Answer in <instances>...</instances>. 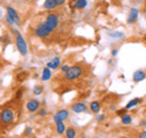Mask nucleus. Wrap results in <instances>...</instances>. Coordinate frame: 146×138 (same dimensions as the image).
Wrapping results in <instances>:
<instances>
[{
  "label": "nucleus",
  "mask_w": 146,
  "mask_h": 138,
  "mask_svg": "<svg viewBox=\"0 0 146 138\" xmlns=\"http://www.w3.org/2000/svg\"><path fill=\"white\" fill-rule=\"evenodd\" d=\"M11 32H12L13 37H15V43H16V48L18 50V53H20L22 56H27V55H28V45H27V42L23 38V36H22L20 33V31L16 29L15 27L11 28Z\"/></svg>",
  "instance_id": "obj_1"
},
{
  "label": "nucleus",
  "mask_w": 146,
  "mask_h": 138,
  "mask_svg": "<svg viewBox=\"0 0 146 138\" xmlns=\"http://www.w3.org/2000/svg\"><path fill=\"white\" fill-rule=\"evenodd\" d=\"M82 75H83V67L80 65H74V66H71L70 70L65 73V80L74 81L77 78H79Z\"/></svg>",
  "instance_id": "obj_2"
},
{
  "label": "nucleus",
  "mask_w": 146,
  "mask_h": 138,
  "mask_svg": "<svg viewBox=\"0 0 146 138\" xmlns=\"http://www.w3.org/2000/svg\"><path fill=\"white\" fill-rule=\"evenodd\" d=\"M52 33V31L49 28V27L45 25V22H40V23L35 27V29H34V34L38 37V38L40 39H45V38H48V37Z\"/></svg>",
  "instance_id": "obj_3"
},
{
  "label": "nucleus",
  "mask_w": 146,
  "mask_h": 138,
  "mask_svg": "<svg viewBox=\"0 0 146 138\" xmlns=\"http://www.w3.org/2000/svg\"><path fill=\"white\" fill-rule=\"evenodd\" d=\"M0 121L3 123H5V125H10L15 121V113H13V110L9 109V108H5L1 110V113H0Z\"/></svg>",
  "instance_id": "obj_4"
},
{
  "label": "nucleus",
  "mask_w": 146,
  "mask_h": 138,
  "mask_svg": "<svg viewBox=\"0 0 146 138\" xmlns=\"http://www.w3.org/2000/svg\"><path fill=\"white\" fill-rule=\"evenodd\" d=\"M44 22H45V25H46L49 28L54 32V29H56L58 27V23H60V17H58L57 13L51 12V13H49V15L45 17Z\"/></svg>",
  "instance_id": "obj_5"
},
{
  "label": "nucleus",
  "mask_w": 146,
  "mask_h": 138,
  "mask_svg": "<svg viewBox=\"0 0 146 138\" xmlns=\"http://www.w3.org/2000/svg\"><path fill=\"white\" fill-rule=\"evenodd\" d=\"M6 15L10 17L13 22H15V26H21L22 25L21 16L18 15L17 10H15L12 6H6Z\"/></svg>",
  "instance_id": "obj_6"
},
{
  "label": "nucleus",
  "mask_w": 146,
  "mask_h": 138,
  "mask_svg": "<svg viewBox=\"0 0 146 138\" xmlns=\"http://www.w3.org/2000/svg\"><path fill=\"white\" fill-rule=\"evenodd\" d=\"M26 109H27V111L28 113L34 114L40 109V102L38 99H32L26 104Z\"/></svg>",
  "instance_id": "obj_7"
},
{
  "label": "nucleus",
  "mask_w": 146,
  "mask_h": 138,
  "mask_svg": "<svg viewBox=\"0 0 146 138\" xmlns=\"http://www.w3.org/2000/svg\"><path fill=\"white\" fill-rule=\"evenodd\" d=\"M138 18H139V10L138 9H135V7H133L129 11V13H128L127 23L128 25H133V23H135V22L138 21Z\"/></svg>",
  "instance_id": "obj_8"
},
{
  "label": "nucleus",
  "mask_w": 146,
  "mask_h": 138,
  "mask_svg": "<svg viewBox=\"0 0 146 138\" xmlns=\"http://www.w3.org/2000/svg\"><path fill=\"white\" fill-rule=\"evenodd\" d=\"M71 109L73 110L74 113L77 114H82V113H86L88 111V107L83 103V102H77V103H73Z\"/></svg>",
  "instance_id": "obj_9"
},
{
  "label": "nucleus",
  "mask_w": 146,
  "mask_h": 138,
  "mask_svg": "<svg viewBox=\"0 0 146 138\" xmlns=\"http://www.w3.org/2000/svg\"><path fill=\"white\" fill-rule=\"evenodd\" d=\"M68 117H70V111H68L67 109H61V110H58V111H57L56 114H55V116H54V121H55V120L66 121Z\"/></svg>",
  "instance_id": "obj_10"
},
{
  "label": "nucleus",
  "mask_w": 146,
  "mask_h": 138,
  "mask_svg": "<svg viewBox=\"0 0 146 138\" xmlns=\"http://www.w3.org/2000/svg\"><path fill=\"white\" fill-rule=\"evenodd\" d=\"M60 65H61V59L58 56H56L46 64V67H49L50 70H57V68L60 67Z\"/></svg>",
  "instance_id": "obj_11"
},
{
  "label": "nucleus",
  "mask_w": 146,
  "mask_h": 138,
  "mask_svg": "<svg viewBox=\"0 0 146 138\" xmlns=\"http://www.w3.org/2000/svg\"><path fill=\"white\" fill-rule=\"evenodd\" d=\"M145 78H146V72H145L144 70H138V71H135L134 75H133V81L135 82V83L144 81Z\"/></svg>",
  "instance_id": "obj_12"
},
{
  "label": "nucleus",
  "mask_w": 146,
  "mask_h": 138,
  "mask_svg": "<svg viewBox=\"0 0 146 138\" xmlns=\"http://www.w3.org/2000/svg\"><path fill=\"white\" fill-rule=\"evenodd\" d=\"M51 77H52L51 70H50L49 67H44L43 68V72H42V81L43 82H48V81L51 80Z\"/></svg>",
  "instance_id": "obj_13"
},
{
  "label": "nucleus",
  "mask_w": 146,
  "mask_h": 138,
  "mask_svg": "<svg viewBox=\"0 0 146 138\" xmlns=\"http://www.w3.org/2000/svg\"><path fill=\"white\" fill-rule=\"evenodd\" d=\"M55 125H56V132L58 135H63L66 131V125H65V121H61V120H55Z\"/></svg>",
  "instance_id": "obj_14"
},
{
  "label": "nucleus",
  "mask_w": 146,
  "mask_h": 138,
  "mask_svg": "<svg viewBox=\"0 0 146 138\" xmlns=\"http://www.w3.org/2000/svg\"><path fill=\"white\" fill-rule=\"evenodd\" d=\"M89 109H90V111H91V113L98 114L100 110H101V103L98 102V100H94V102H91V103H90Z\"/></svg>",
  "instance_id": "obj_15"
},
{
  "label": "nucleus",
  "mask_w": 146,
  "mask_h": 138,
  "mask_svg": "<svg viewBox=\"0 0 146 138\" xmlns=\"http://www.w3.org/2000/svg\"><path fill=\"white\" fill-rule=\"evenodd\" d=\"M57 7L56 3H55V0H45L44 4H43V9H45V10H55V9Z\"/></svg>",
  "instance_id": "obj_16"
},
{
  "label": "nucleus",
  "mask_w": 146,
  "mask_h": 138,
  "mask_svg": "<svg viewBox=\"0 0 146 138\" xmlns=\"http://www.w3.org/2000/svg\"><path fill=\"white\" fill-rule=\"evenodd\" d=\"M86 5H88V0H76L74 4H73V6L78 9V10H83L86 7Z\"/></svg>",
  "instance_id": "obj_17"
},
{
  "label": "nucleus",
  "mask_w": 146,
  "mask_h": 138,
  "mask_svg": "<svg viewBox=\"0 0 146 138\" xmlns=\"http://www.w3.org/2000/svg\"><path fill=\"white\" fill-rule=\"evenodd\" d=\"M65 135H66V138H76L77 137V131H76L74 127H68V128H66Z\"/></svg>",
  "instance_id": "obj_18"
},
{
  "label": "nucleus",
  "mask_w": 146,
  "mask_h": 138,
  "mask_svg": "<svg viewBox=\"0 0 146 138\" xmlns=\"http://www.w3.org/2000/svg\"><path fill=\"white\" fill-rule=\"evenodd\" d=\"M140 102H141L140 98H134L133 100H130V102L125 105V109H127V110H130L131 108H134V107H136V105H139Z\"/></svg>",
  "instance_id": "obj_19"
},
{
  "label": "nucleus",
  "mask_w": 146,
  "mask_h": 138,
  "mask_svg": "<svg viewBox=\"0 0 146 138\" xmlns=\"http://www.w3.org/2000/svg\"><path fill=\"white\" fill-rule=\"evenodd\" d=\"M121 121L123 125H130V123L133 122V117H131L130 115L125 114V115H123V116H121Z\"/></svg>",
  "instance_id": "obj_20"
},
{
  "label": "nucleus",
  "mask_w": 146,
  "mask_h": 138,
  "mask_svg": "<svg viewBox=\"0 0 146 138\" xmlns=\"http://www.w3.org/2000/svg\"><path fill=\"white\" fill-rule=\"evenodd\" d=\"M27 77H28V72H27V71H22V72H20V73H17L16 81L18 82V83H21V82H23Z\"/></svg>",
  "instance_id": "obj_21"
},
{
  "label": "nucleus",
  "mask_w": 146,
  "mask_h": 138,
  "mask_svg": "<svg viewBox=\"0 0 146 138\" xmlns=\"http://www.w3.org/2000/svg\"><path fill=\"white\" fill-rule=\"evenodd\" d=\"M108 37H111L112 39H122L124 38V34L122 33V32H110L108 33Z\"/></svg>",
  "instance_id": "obj_22"
},
{
  "label": "nucleus",
  "mask_w": 146,
  "mask_h": 138,
  "mask_svg": "<svg viewBox=\"0 0 146 138\" xmlns=\"http://www.w3.org/2000/svg\"><path fill=\"white\" fill-rule=\"evenodd\" d=\"M43 90H44V88L42 86H35L34 88H33V94L34 95H40L43 93Z\"/></svg>",
  "instance_id": "obj_23"
},
{
  "label": "nucleus",
  "mask_w": 146,
  "mask_h": 138,
  "mask_svg": "<svg viewBox=\"0 0 146 138\" xmlns=\"http://www.w3.org/2000/svg\"><path fill=\"white\" fill-rule=\"evenodd\" d=\"M38 114H39V116H40V117H43V116H46L48 111H46V109H44V108H40V109L38 110Z\"/></svg>",
  "instance_id": "obj_24"
},
{
  "label": "nucleus",
  "mask_w": 146,
  "mask_h": 138,
  "mask_svg": "<svg viewBox=\"0 0 146 138\" xmlns=\"http://www.w3.org/2000/svg\"><path fill=\"white\" fill-rule=\"evenodd\" d=\"M22 94H23V89H18L17 92H16V94H15V98L17 99V100H20L21 98H22Z\"/></svg>",
  "instance_id": "obj_25"
},
{
  "label": "nucleus",
  "mask_w": 146,
  "mask_h": 138,
  "mask_svg": "<svg viewBox=\"0 0 146 138\" xmlns=\"http://www.w3.org/2000/svg\"><path fill=\"white\" fill-rule=\"evenodd\" d=\"M116 114L118 115V116H123V115L127 114V109H119V110H116Z\"/></svg>",
  "instance_id": "obj_26"
},
{
  "label": "nucleus",
  "mask_w": 146,
  "mask_h": 138,
  "mask_svg": "<svg viewBox=\"0 0 146 138\" xmlns=\"http://www.w3.org/2000/svg\"><path fill=\"white\" fill-rule=\"evenodd\" d=\"M105 117H106V115H105V114H100V115H98V116H96L95 120H96L98 122H101V121L105 120Z\"/></svg>",
  "instance_id": "obj_27"
},
{
  "label": "nucleus",
  "mask_w": 146,
  "mask_h": 138,
  "mask_svg": "<svg viewBox=\"0 0 146 138\" xmlns=\"http://www.w3.org/2000/svg\"><path fill=\"white\" fill-rule=\"evenodd\" d=\"M5 20H6V23H9V25H10L11 27H15V22H13L12 20H11V18L10 17H9L7 15L5 16Z\"/></svg>",
  "instance_id": "obj_28"
},
{
  "label": "nucleus",
  "mask_w": 146,
  "mask_h": 138,
  "mask_svg": "<svg viewBox=\"0 0 146 138\" xmlns=\"http://www.w3.org/2000/svg\"><path fill=\"white\" fill-rule=\"evenodd\" d=\"M67 0H55V3H56V5L57 6H62V5H65Z\"/></svg>",
  "instance_id": "obj_29"
},
{
  "label": "nucleus",
  "mask_w": 146,
  "mask_h": 138,
  "mask_svg": "<svg viewBox=\"0 0 146 138\" xmlns=\"http://www.w3.org/2000/svg\"><path fill=\"white\" fill-rule=\"evenodd\" d=\"M70 67H71V66H68V65H62V66H61V68H60V70H61L62 72H65V73H66V72H67L68 70H70Z\"/></svg>",
  "instance_id": "obj_30"
},
{
  "label": "nucleus",
  "mask_w": 146,
  "mask_h": 138,
  "mask_svg": "<svg viewBox=\"0 0 146 138\" xmlns=\"http://www.w3.org/2000/svg\"><path fill=\"white\" fill-rule=\"evenodd\" d=\"M32 132H33L32 127H27V128H26V131H25V136H29V135H32Z\"/></svg>",
  "instance_id": "obj_31"
},
{
  "label": "nucleus",
  "mask_w": 146,
  "mask_h": 138,
  "mask_svg": "<svg viewBox=\"0 0 146 138\" xmlns=\"http://www.w3.org/2000/svg\"><path fill=\"white\" fill-rule=\"evenodd\" d=\"M138 138H146V131H143L141 133H139V137Z\"/></svg>",
  "instance_id": "obj_32"
},
{
  "label": "nucleus",
  "mask_w": 146,
  "mask_h": 138,
  "mask_svg": "<svg viewBox=\"0 0 146 138\" xmlns=\"http://www.w3.org/2000/svg\"><path fill=\"white\" fill-rule=\"evenodd\" d=\"M110 110H112V111H116L117 110V108H116V105H110V108H108Z\"/></svg>",
  "instance_id": "obj_33"
},
{
  "label": "nucleus",
  "mask_w": 146,
  "mask_h": 138,
  "mask_svg": "<svg viewBox=\"0 0 146 138\" xmlns=\"http://www.w3.org/2000/svg\"><path fill=\"white\" fill-rule=\"evenodd\" d=\"M117 54H118V50L117 49H113L112 50V56H117Z\"/></svg>",
  "instance_id": "obj_34"
},
{
  "label": "nucleus",
  "mask_w": 146,
  "mask_h": 138,
  "mask_svg": "<svg viewBox=\"0 0 146 138\" xmlns=\"http://www.w3.org/2000/svg\"><path fill=\"white\" fill-rule=\"evenodd\" d=\"M140 126H141V127H146V120L140 121Z\"/></svg>",
  "instance_id": "obj_35"
},
{
  "label": "nucleus",
  "mask_w": 146,
  "mask_h": 138,
  "mask_svg": "<svg viewBox=\"0 0 146 138\" xmlns=\"http://www.w3.org/2000/svg\"><path fill=\"white\" fill-rule=\"evenodd\" d=\"M82 138H86V137H85V136H83V137H82Z\"/></svg>",
  "instance_id": "obj_36"
}]
</instances>
